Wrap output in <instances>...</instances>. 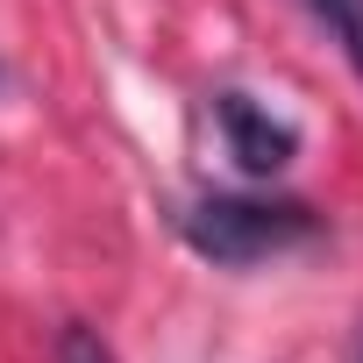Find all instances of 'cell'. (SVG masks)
Listing matches in <instances>:
<instances>
[{
	"instance_id": "1",
	"label": "cell",
	"mask_w": 363,
	"mask_h": 363,
	"mask_svg": "<svg viewBox=\"0 0 363 363\" xmlns=\"http://www.w3.org/2000/svg\"><path fill=\"white\" fill-rule=\"evenodd\" d=\"M178 235H186L207 264L242 271V264H264V257H278V250L313 242V235H320V221H313V207H299V200L207 193V200H193L186 214H178Z\"/></svg>"
},
{
	"instance_id": "2",
	"label": "cell",
	"mask_w": 363,
	"mask_h": 363,
	"mask_svg": "<svg viewBox=\"0 0 363 363\" xmlns=\"http://www.w3.org/2000/svg\"><path fill=\"white\" fill-rule=\"evenodd\" d=\"M214 114H221L228 157H235L250 178H271V171H285V164L299 157V128H292V121H278L271 107H257L250 93H221V100H214Z\"/></svg>"
},
{
	"instance_id": "3",
	"label": "cell",
	"mask_w": 363,
	"mask_h": 363,
	"mask_svg": "<svg viewBox=\"0 0 363 363\" xmlns=\"http://www.w3.org/2000/svg\"><path fill=\"white\" fill-rule=\"evenodd\" d=\"M306 8L335 29V43L349 50V65L363 72V0H306Z\"/></svg>"
},
{
	"instance_id": "4",
	"label": "cell",
	"mask_w": 363,
	"mask_h": 363,
	"mask_svg": "<svg viewBox=\"0 0 363 363\" xmlns=\"http://www.w3.org/2000/svg\"><path fill=\"white\" fill-rule=\"evenodd\" d=\"M57 363H114V356H107L86 328H65V335H57Z\"/></svg>"
}]
</instances>
